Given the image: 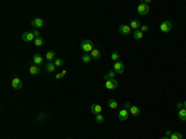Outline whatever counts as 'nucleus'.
<instances>
[{
  "mask_svg": "<svg viewBox=\"0 0 186 139\" xmlns=\"http://www.w3.org/2000/svg\"><path fill=\"white\" fill-rule=\"evenodd\" d=\"M43 25H45V20L42 17H36V19H33V20L31 21V26L32 28H35L36 30L40 29V28H43Z\"/></svg>",
  "mask_w": 186,
  "mask_h": 139,
  "instance_id": "7",
  "label": "nucleus"
},
{
  "mask_svg": "<svg viewBox=\"0 0 186 139\" xmlns=\"http://www.w3.org/2000/svg\"><path fill=\"white\" fill-rule=\"evenodd\" d=\"M89 55L92 56V60H100V57H102V55H100V51H99L97 47L93 48L92 52H91Z\"/></svg>",
  "mask_w": 186,
  "mask_h": 139,
  "instance_id": "15",
  "label": "nucleus"
},
{
  "mask_svg": "<svg viewBox=\"0 0 186 139\" xmlns=\"http://www.w3.org/2000/svg\"><path fill=\"white\" fill-rule=\"evenodd\" d=\"M54 63H55V66H56V67H62L63 65H65V61H63L62 58L57 57V58H56L55 61H54Z\"/></svg>",
  "mask_w": 186,
  "mask_h": 139,
  "instance_id": "25",
  "label": "nucleus"
},
{
  "mask_svg": "<svg viewBox=\"0 0 186 139\" xmlns=\"http://www.w3.org/2000/svg\"><path fill=\"white\" fill-rule=\"evenodd\" d=\"M81 58H82V62H83V63H89L92 61V56L89 54H83Z\"/></svg>",
  "mask_w": 186,
  "mask_h": 139,
  "instance_id": "23",
  "label": "nucleus"
},
{
  "mask_svg": "<svg viewBox=\"0 0 186 139\" xmlns=\"http://www.w3.org/2000/svg\"><path fill=\"white\" fill-rule=\"evenodd\" d=\"M107 104H108V107H109L110 109H117L118 108V102L115 99H109Z\"/></svg>",
  "mask_w": 186,
  "mask_h": 139,
  "instance_id": "22",
  "label": "nucleus"
},
{
  "mask_svg": "<svg viewBox=\"0 0 186 139\" xmlns=\"http://www.w3.org/2000/svg\"><path fill=\"white\" fill-rule=\"evenodd\" d=\"M170 139H182V133L180 132H173L170 136Z\"/></svg>",
  "mask_w": 186,
  "mask_h": 139,
  "instance_id": "24",
  "label": "nucleus"
},
{
  "mask_svg": "<svg viewBox=\"0 0 186 139\" xmlns=\"http://www.w3.org/2000/svg\"><path fill=\"white\" fill-rule=\"evenodd\" d=\"M113 70H114V72L117 73V75H122L123 72H124V70H125V65H124V62H122V61H117V62H114V65H113Z\"/></svg>",
  "mask_w": 186,
  "mask_h": 139,
  "instance_id": "4",
  "label": "nucleus"
},
{
  "mask_svg": "<svg viewBox=\"0 0 186 139\" xmlns=\"http://www.w3.org/2000/svg\"><path fill=\"white\" fill-rule=\"evenodd\" d=\"M33 35H35L36 39H37V37H40V32H39V30H33Z\"/></svg>",
  "mask_w": 186,
  "mask_h": 139,
  "instance_id": "32",
  "label": "nucleus"
},
{
  "mask_svg": "<svg viewBox=\"0 0 186 139\" xmlns=\"http://www.w3.org/2000/svg\"><path fill=\"white\" fill-rule=\"evenodd\" d=\"M159 29H160V31H161V32L167 34V32L171 31V29H173V24H171L169 20H164L161 24H160Z\"/></svg>",
  "mask_w": 186,
  "mask_h": 139,
  "instance_id": "3",
  "label": "nucleus"
},
{
  "mask_svg": "<svg viewBox=\"0 0 186 139\" xmlns=\"http://www.w3.org/2000/svg\"><path fill=\"white\" fill-rule=\"evenodd\" d=\"M130 107H132V104H130L129 102H126V103L124 104V107H123V108H125V109H128V111H129V108H130Z\"/></svg>",
  "mask_w": 186,
  "mask_h": 139,
  "instance_id": "31",
  "label": "nucleus"
},
{
  "mask_svg": "<svg viewBox=\"0 0 186 139\" xmlns=\"http://www.w3.org/2000/svg\"><path fill=\"white\" fill-rule=\"evenodd\" d=\"M129 26L132 28V30H139L140 28H141V24H140V21L139 20H132L130 21V24H129Z\"/></svg>",
  "mask_w": 186,
  "mask_h": 139,
  "instance_id": "16",
  "label": "nucleus"
},
{
  "mask_svg": "<svg viewBox=\"0 0 186 139\" xmlns=\"http://www.w3.org/2000/svg\"><path fill=\"white\" fill-rule=\"evenodd\" d=\"M65 76L62 75V72H58V73H56V80H61V78H63Z\"/></svg>",
  "mask_w": 186,
  "mask_h": 139,
  "instance_id": "30",
  "label": "nucleus"
},
{
  "mask_svg": "<svg viewBox=\"0 0 186 139\" xmlns=\"http://www.w3.org/2000/svg\"><path fill=\"white\" fill-rule=\"evenodd\" d=\"M177 118L180 119V121H182V122L186 121V109H185V108H182V109H179V112H177Z\"/></svg>",
  "mask_w": 186,
  "mask_h": 139,
  "instance_id": "19",
  "label": "nucleus"
},
{
  "mask_svg": "<svg viewBox=\"0 0 186 139\" xmlns=\"http://www.w3.org/2000/svg\"><path fill=\"white\" fill-rule=\"evenodd\" d=\"M129 114H130L129 111L125 109V108H123V109H120V111L118 112V119H119L120 122H125L126 119L129 118Z\"/></svg>",
  "mask_w": 186,
  "mask_h": 139,
  "instance_id": "6",
  "label": "nucleus"
},
{
  "mask_svg": "<svg viewBox=\"0 0 186 139\" xmlns=\"http://www.w3.org/2000/svg\"><path fill=\"white\" fill-rule=\"evenodd\" d=\"M67 139H72V138H67Z\"/></svg>",
  "mask_w": 186,
  "mask_h": 139,
  "instance_id": "38",
  "label": "nucleus"
},
{
  "mask_svg": "<svg viewBox=\"0 0 186 139\" xmlns=\"http://www.w3.org/2000/svg\"><path fill=\"white\" fill-rule=\"evenodd\" d=\"M81 48L83 50L84 54H91L92 50L94 48V45H93V41L92 40H83L81 42Z\"/></svg>",
  "mask_w": 186,
  "mask_h": 139,
  "instance_id": "1",
  "label": "nucleus"
},
{
  "mask_svg": "<svg viewBox=\"0 0 186 139\" xmlns=\"http://www.w3.org/2000/svg\"><path fill=\"white\" fill-rule=\"evenodd\" d=\"M11 86H13L15 89H21L22 88V81L20 78L15 77V78H13V81H11Z\"/></svg>",
  "mask_w": 186,
  "mask_h": 139,
  "instance_id": "13",
  "label": "nucleus"
},
{
  "mask_svg": "<svg viewBox=\"0 0 186 139\" xmlns=\"http://www.w3.org/2000/svg\"><path fill=\"white\" fill-rule=\"evenodd\" d=\"M29 72H30L31 76L36 77V76H39V75H40L41 68H40V66H36V65H33V63H32V65L30 66V68H29Z\"/></svg>",
  "mask_w": 186,
  "mask_h": 139,
  "instance_id": "12",
  "label": "nucleus"
},
{
  "mask_svg": "<svg viewBox=\"0 0 186 139\" xmlns=\"http://www.w3.org/2000/svg\"><path fill=\"white\" fill-rule=\"evenodd\" d=\"M139 30H140L141 32H148V31H149V28H148L147 25H141V28H140Z\"/></svg>",
  "mask_w": 186,
  "mask_h": 139,
  "instance_id": "29",
  "label": "nucleus"
},
{
  "mask_svg": "<svg viewBox=\"0 0 186 139\" xmlns=\"http://www.w3.org/2000/svg\"><path fill=\"white\" fill-rule=\"evenodd\" d=\"M45 58L47 60V62H54L56 58V52L54 50H50V51H47L46 52V56H45Z\"/></svg>",
  "mask_w": 186,
  "mask_h": 139,
  "instance_id": "14",
  "label": "nucleus"
},
{
  "mask_svg": "<svg viewBox=\"0 0 186 139\" xmlns=\"http://www.w3.org/2000/svg\"><path fill=\"white\" fill-rule=\"evenodd\" d=\"M104 119H106V118H104V115H103V114H97V115H96V122L98 123V124H100V123H103V122H104Z\"/></svg>",
  "mask_w": 186,
  "mask_h": 139,
  "instance_id": "27",
  "label": "nucleus"
},
{
  "mask_svg": "<svg viewBox=\"0 0 186 139\" xmlns=\"http://www.w3.org/2000/svg\"><path fill=\"white\" fill-rule=\"evenodd\" d=\"M43 56L41 55V54H35L32 56V63L33 65H36V66H41L43 63Z\"/></svg>",
  "mask_w": 186,
  "mask_h": 139,
  "instance_id": "10",
  "label": "nucleus"
},
{
  "mask_svg": "<svg viewBox=\"0 0 186 139\" xmlns=\"http://www.w3.org/2000/svg\"><path fill=\"white\" fill-rule=\"evenodd\" d=\"M161 139H170V137H166V136H164Z\"/></svg>",
  "mask_w": 186,
  "mask_h": 139,
  "instance_id": "36",
  "label": "nucleus"
},
{
  "mask_svg": "<svg viewBox=\"0 0 186 139\" xmlns=\"http://www.w3.org/2000/svg\"><path fill=\"white\" fill-rule=\"evenodd\" d=\"M115 75H117V73L114 72V70H110V71H108V72L104 75L103 78H104L106 81H108V80H113V78H115Z\"/></svg>",
  "mask_w": 186,
  "mask_h": 139,
  "instance_id": "18",
  "label": "nucleus"
},
{
  "mask_svg": "<svg viewBox=\"0 0 186 139\" xmlns=\"http://www.w3.org/2000/svg\"><path fill=\"white\" fill-rule=\"evenodd\" d=\"M132 32V28H130L129 25H126V24H123L119 26V34L123 36H128L129 34Z\"/></svg>",
  "mask_w": 186,
  "mask_h": 139,
  "instance_id": "8",
  "label": "nucleus"
},
{
  "mask_svg": "<svg viewBox=\"0 0 186 139\" xmlns=\"http://www.w3.org/2000/svg\"><path fill=\"white\" fill-rule=\"evenodd\" d=\"M129 113L133 115V117H136V115L140 114V108L136 107V106H132L129 108Z\"/></svg>",
  "mask_w": 186,
  "mask_h": 139,
  "instance_id": "17",
  "label": "nucleus"
},
{
  "mask_svg": "<svg viewBox=\"0 0 186 139\" xmlns=\"http://www.w3.org/2000/svg\"><path fill=\"white\" fill-rule=\"evenodd\" d=\"M176 107L179 108V109H182V108H184V106H182V103H177V104H176Z\"/></svg>",
  "mask_w": 186,
  "mask_h": 139,
  "instance_id": "33",
  "label": "nucleus"
},
{
  "mask_svg": "<svg viewBox=\"0 0 186 139\" xmlns=\"http://www.w3.org/2000/svg\"><path fill=\"white\" fill-rule=\"evenodd\" d=\"M136 11H138V14H139L140 16H145V15L149 14V11H150V7H149V5H148L147 3L141 1L139 5H138Z\"/></svg>",
  "mask_w": 186,
  "mask_h": 139,
  "instance_id": "2",
  "label": "nucleus"
},
{
  "mask_svg": "<svg viewBox=\"0 0 186 139\" xmlns=\"http://www.w3.org/2000/svg\"><path fill=\"white\" fill-rule=\"evenodd\" d=\"M91 112L94 115L97 114H102V112H103V107L100 106V104H97V103H93L92 106H91Z\"/></svg>",
  "mask_w": 186,
  "mask_h": 139,
  "instance_id": "11",
  "label": "nucleus"
},
{
  "mask_svg": "<svg viewBox=\"0 0 186 139\" xmlns=\"http://www.w3.org/2000/svg\"><path fill=\"white\" fill-rule=\"evenodd\" d=\"M171 133H173L171 130H166V134H165V136H166V137H170V136H171Z\"/></svg>",
  "mask_w": 186,
  "mask_h": 139,
  "instance_id": "34",
  "label": "nucleus"
},
{
  "mask_svg": "<svg viewBox=\"0 0 186 139\" xmlns=\"http://www.w3.org/2000/svg\"><path fill=\"white\" fill-rule=\"evenodd\" d=\"M104 86H106L107 89H110V91H113V89H117L118 88V81L115 80V78H113V80H108L106 81V83H104Z\"/></svg>",
  "mask_w": 186,
  "mask_h": 139,
  "instance_id": "5",
  "label": "nucleus"
},
{
  "mask_svg": "<svg viewBox=\"0 0 186 139\" xmlns=\"http://www.w3.org/2000/svg\"><path fill=\"white\" fill-rule=\"evenodd\" d=\"M182 106H184V108H185V109H186V101H185L184 103H182Z\"/></svg>",
  "mask_w": 186,
  "mask_h": 139,
  "instance_id": "37",
  "label": "nucleus"
},
{
  "mask_svg": "<svg viewBox=\"0 0 186 139\" xmlns=\"http://www.w3.org/2000/svg\"><path fill=\"white\" fill-rule=\"evenodd\" d=\"M33 44H35V46H37V47L42 46V45H43V39L41 36L37 37V39H35V41H33Z\"/></svg>",
  "mask_w": 186,
  "mask_h": 139,
  "instance_id": "26",
  "label": "nucleus"
},
{
  "mask_svg": "<svg viewBox=\"0 0 186 139\" xmlns=\"http://www.w3.org/2000/svg\"><path fill=\"white\" fill-rule=\"evenodd\" d=\"M45 68H46V71L48 73H51V72H54V71L56 70V66H55L54 62H47L46 66H45Z\"/></svg>",
  "mask_w": 186,
  "mask_h": 139,
  "instance_id": "20",
  "label": "nucleus"
},
{
  "mask_svg": "<svg viewBox=\"0 0 186 139\" xmlns=\"http://www.w3.org/2000/svg\"><path fill=\"white\" fill-rule=\"evenodd\" d=\"M133 36L135 40H141L144 37V32H141L140 30H135V31H133Z\"/></svg>",
  "mask_w": 186,
  "mask_h": 139,
  "instance_id": "21",
  "label": "nucleus"
},
{
  "mask_svg": "<svg viewBox=\"0 0 186 139\" xmlns=\"http://www.w3.org/2000/svg\"><path fill=\"white\" fill-rule=\"evenodd\" d=\"M62 75H63V76H66V75H67V71L63 70V71H62Z\"/></svg>",
  "mask_w": 186,
  "mask_h": 139,
  "instance_id": "35",
  "label": "nucleus"
},
{
  "mask_svg": "<svg viewBox=\"0 0 186 139\" xmlns=\"http://www.w3.org/2000/svg\"><path fill=\"white\" fill-rule=\"evenodd\" d=\"M22 41H25V42H33L35 41V35H33V32H30V31H26L22 34Z\"/></svg>",
  "mask_w": 186,
  "mask_h": 139,
  "instance_id": "9",
  "label": "nucleus"
},
{
  "mask_svg": "<svg viewBox=\"0 0 186 139\" xmlns=\"http://www.w3.org/2000/svg\"><path fill=\"white\" fill-rule=\"evenodd\" d=\"M110 58L113 60L114 62H117V61H119V54L117 51H114V52H112V55H110Z\"/></svg>",
  "mask_w": 186,
  "mask_h": 139,
  "instance_id": "28",
  "label": "nucleus"
}]
</instances>
